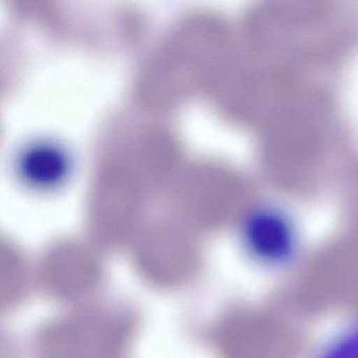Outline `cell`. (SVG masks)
Segmentation results:
<instances>
[{
  "label": "cell",
  "instance_id": "obj_3",
  "mask_svg": "<svg viewBox=\"0 0 358 358\" xmlns=\"http://www.w3.org/2000/svg\"><path fill=\"white\" fill-rule=\"evenodd\" d=\"M313 358H358V320L329 335L320 343Z\"/></svg>",
  "mask_w": 358,
  "mask_h": 358
},
{
  "label": "cell",
  "instance_id": "obj_2",
  "mask_svg": "<svg viewBox=\"0 0 358 358\" xmlns=\"http://www.w3.org/2000/svg\"><path fill=\"white\" fill-rule=\"evenodd\" d=\"M20 177L39 188H50L62 183L70 171L66 150L52 142H35L20 152L17 161Z\"/></svg>",
  "mask_w": 358,
  "mask_h": 358
},
{
  "label": "cell",
  "instance_id": "obj_1",
  "mask_svg": "<svg viewBox=\"0 0 358 358\" xmlns=\"http://www.w3.org/2000/svg\"><path fill=\"white\" fill-rule=\"evenodd\" d=\"M242 242L252 263L266 270H285L296 262L301 240L292 220L274 209H261L245 222Z\"/></svg>",
  "mask_w": 358,
  "mask_h": 358
}]
</instances>
